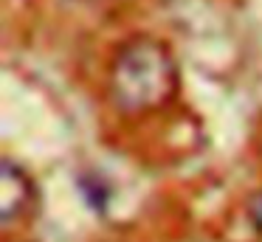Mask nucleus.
Here are the masks:
<instances>
[{
  "label": "nucleus",
  "mask_w": 262,
  "mask_h": 242,
  "mask_svg": "<svg viewBox=\"0 0 262 242\" xmlns=\"http://www.w3.org/2000/svg\"><path fill=\"white\" fill-rule=\"evenodd\" d=\"M34 206V183L26 174L23 166L3 158L0 163V223L3 228H12L17 219H23Z\"/></svg>",
  "instance_id": "f03ea898"
},
{
  "label": "nucleus",
  "mask_w": 262,
  "mask_h": 242,
  "mask_svg": "<svg viewBox=\"0 0 262 242\" xmlns=\"http://www.w3.org/2000/svg\"><path fill=\"white\" fill-rule=\"evenodd\" d=\"M178 65L164 42L138 37L121 45L110 65V104L121 116H147L178 93Z\"/></svg>",
  "instance_id": "f257e3e1"
},
{
  "label": "nucleus",
  "mask_w": 262,
  "mask_h": 242,
  "mask_svg": "<svg viewBox=\"0 0 262 242\" xmlns=\"http://www.w3.org/2000/svg\"><path fill=\"white\" fill-rule=\"evenodd\" d=\"M251 217H254V225H256V231L262 234V191L254 197V206H251Z\"/></svg>",
  "instance_id": "7ed1b4c3"
}]
</instances>
